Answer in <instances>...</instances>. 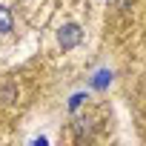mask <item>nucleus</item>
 Here are the masks:
<instances>
[{"mask_svg": "<svg viewBox=\"0 0 146 146\" xmlns=\"http://www.w3.org/2000/svg\"><path fill=\"white\" fill-rule=\"evenodd\" d=\"M0 32H12V15L3 6H0Z\"/></svg>", "mask_w": 146, "mask_h": 146, "instance_id": "f03ea898", "label": "nucleus"}, {"mask_svg": "<svg viewBox=\"0 0 146 146\" xmlns=\"http://www.w3.org/2000/svg\"><path fill=\"white\" fill-rule=\"evenodd\" d=\"M78 37H80V35H78V26H69L66 35H60V43L69 49V46H75V43H78Z\"/></svg>", "mask_w": 146, "mask_h": 146, "instance_id": "f257e3e1", "label": "nucleus"}]
</instances>
